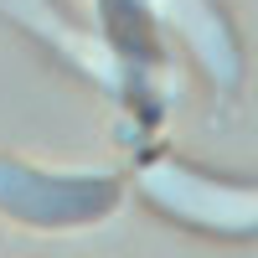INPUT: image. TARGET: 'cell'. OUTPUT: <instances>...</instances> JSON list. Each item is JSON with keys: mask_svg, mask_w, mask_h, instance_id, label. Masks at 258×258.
Instances as JSON below:
<instances>
[{"mask_svg": "<svg viewBox=\"0 0 258 258\" xmlns=\"http://www.w3.org/2000/svg\"><path fill=\"white\" fill-rule=\"evenodd\" d=\"M155 202H165L170 212L202 222V227H227V232H253L258 227V191H238V186H212L202 176L186 170H160L150 176Z\"/></svg>", "mask_w": 258, "mask_h": 258, "instance_id": "1", "label": "cell"}]
</instances>
